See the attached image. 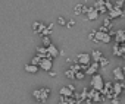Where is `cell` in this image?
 <instances>
[{"mask_svg":"<svg viewBox=\"0 0 125 104\" xmlns=\"http://www.w3.org/2000/svg\"><path fill=\"white\" fill-rule=\"evenodd\" d=\"M50 44H52L50 37H43V47H49Z\"/></svg>","mask_w":125,"mask_h":104,"instance_id":"cell-26","label":"cell"},{"mask_svg":"<svg viewBox=\"0 0 125 104\" xmlns=\"http://www.w3.org/2000/svg\"><path fill=\"white\" fill-rule=\"evenodd\" d=\"M99 16H100V15H99V12L91 6V8H90V10H88V13L85 15V18H84V19H87V21H96Z\"/></svg>","mask_w":125,"mask_h":104,"instance_id":"cell-17","label":"cell"},{"mask_svg":"<svg viewBox=\"0 0 125 104\" xmlns=\"http://www.w3.org/2000/svg\"><path fill=\"white\" fill-rule=\"evenodd\" d=\"M65 76L68 78V79H75V72L74 70H71V69H68V70H65Z\"/></svg>","mask_w":125,"mask_h":104,"instance_id":"cell-24","label":"cell"},{"mask_svg":"<svg viewBox=\"0 0 125 104\" xmlns=\"http://www.w3.org/2000/svg\"><path fill=\"white\" fill-rule=\"evenodd\" d=\"M124 69H125L124 65L113 69V79H115L116 82H124Z\"/></svg>","mask_w":125,"mask_h":104,"instance_id":"cell-11","label":"cell"},{"mask_svg":"<svg viewBox=\"0 0 125 104\" xmlns=\"http://www.w3.org/2000/svg\"><path fill=\"white\" fill-rule=\"evenodd\" d=\"M24 70L27 72V73H37L38 72V66H35V65H25L24 66Z\"/></svg>","mask_w":125,"mask_h":104,"instance_id":"cell-21","label":"cell"},{"mask_svg":"<svg viewBox=\"0 0 125 104\" xmlns=\"http://www.w3.org/2000/svg\"><path fill=\"white\" fill-rule=\"evenodd\" d=\"M57 24H59V25H66L65 18H57Z\"/></svg>","mask_w":125,"mask_h":104,"instance_id":"cell-32","label":"cell"},{"mask_svg":"<svg viewBox=\"0 0 125 104\" xmlns=\"http://www.w3.org/2000/svg\"><path fill=\"white\" fill-rule=\"evenodd\" d=\"M87 94H88V89H87V88H84V89H83V92L80 94V98L84 101V100H85V97H87Z\"/></svg>","mask_w":125,"mask_h":104,"instance_id":"cell-27","label":"cell"},{"mask_svg":"<svg viewBox=\"0 0 125 104\" xmlns=\"http://www.w3.org/2000/svg\"><path fill=\"white\" fill-rule=\"evenodd\" d=\"M49 95H50V88H38V89H35L32 92V97L35 98V101H38L41 104L47 103Z\"/></svg>","mask_w":125,"mask_h":104,"instance_id":"cell-2","label":"cell"},{"mask_svg":"<svg viewBox=\"0 0 125 104\" xmlns=\"http://www.w3.org/2000/svg\"><path fill=\"white\" fill-rule=\"evenodd\" d=\"M52 68H53V60H50V59H41L38 63V69H43L46 72H50Z\"/></svg>","mask_w":125,"mask_h":104,"instance_id":"cell-10","label":"cell"},{"mask_svg":"<svg viewBox=\"0 0 125 104\" xmlns=\"http://www.w3.org/2000/svg\"><path fill=\"white\" fill-rule=\"evenodd\" d=\"M110 104H122V101H121L118 97H115V98H112V100H110Z\"/></svg>","mask_w":125,"mask_h":104,"instance_id":"cell-31","label":"cell"},{"mask_svg":"<svg viewBox=\"0 0 125 104\" xmlns=\"http://www.w3.org/2000/svg\"><path fill=\"white\" fill-rule=\"evenodd\" d=\"M93 8L99 12V15H104V13H107V10H106V8H104V0H96L94 5H93Z\"/></svg>","mask_w":125,"mask_h":104,"instance_id":"cell-13","label":"cell"},{"mask_svg":"<svg viewBox=\"0 0 125 104\" xmlns=\"http://www.w3.org/2000/svg\"><path fill=\"white\" fill-rule=\"evenodd\" d=\"M83 101L80 100H75L74 97H60L59 100V104H81Z\"/></svg>","mask_w":125,"mask_h":104,"instance_id":"cell-16","label":"cell"},{"mask_svg":"<svg viewBox=\"0 0 125 104\" xmlns=\"http://www.w3.org/2000/svg\"><path fill=\"white\" fill-rule=\"evenodd\" d=\"M35 56H38L40 59H50V60H53V57L47 53V50H46V47H43V45H40V47H37L35 48Z\"/></svg>","mask_w":125,"mask_h":104,"instance_id":"cell-12","label":"cell"},{"mask_svg":"<svg viewBox=\"0 0 125 104\" xmlns=\"http://www.w3.org/2000/svg\"><path fill=\"white\" fill-rule=\"evenodd\" d=\"M99 63L97 62H93V63H88L87 65V68H85V70H84V73L85 75H88V76H93L94 73H97L99 72Z\"/></svg>","mask_w":125,"mask_h":104,"instance_id":"cell-9","label":"cell"},{"mask_svg":"<svg viewBox=\"0 0 125 104\" xmlns=\"http://www.w3.org/2000/svg\"><path fill=\"white\" fill-rule=\"evenodd\" d=\"M112 51H113V56H119V57H125V43H121V44H113V48H112Z\"/></svg>","mask_w":125,"mask_h":104,"instance_id":"cell-6","label":"cell"},{"mask_svg":"<svg viewBox=\"0 0 125 104\" xmlns=\"http://www.w3.org/2000/svg\"><path fill=\"white\" fill-rule=\"evenodd\" d=\"M74 91H75V87L71 84V85H65V87H62V88H60V91H59V94H60V97H72Z\"/></svg>","mask_w":125,"mask_h":104,"instance_id":"cell-7","label":"cell"},{"mask_svg":"<svg viewBox=\"0 0 125 104\" xmlns=\"http://www.w3.org/2000/svg\"><path fill=\"white\" fill-rule=\"evenodd\" d=\"M75 63H80V65H88L91 63V59H90V54L88 53H80L77 57H75Z\"/></svg>","mask_w":125,"mask_h":104,"instance_id":"cell-8","label":"cell"},{"mask_svg":"<svg viewBox=\"0 0 125 104\" xmlns=\"http://www.w3.org/2000/svg\"><path fill=\"white\" fill-rule=\"evenodd\" d=\"M112 41V37L107 32H102V31H94V41L96 44H109Z\"/></svg>","mask_w":125,"mask_h":104,"instance_id":"cell-3","label":"cell"},{"mask_svg":"<svg viewBox=\"0 0 125 104\" xmlns=\"http://www.w3.org/2000/svg\"><path fill=\"white\" fill-rule=\"evenodd\" d=\"M104 100H106V97H104L100 91L91 88V89H88V94H87V97H85L84 101H85L87 104H94V103H102V101H104Z\"/></svg>","mask_w":125,"mask_h":104,"instance_id":"cell-1","label":"cell"},{"mask_svg":"<svg viewBox=\"0 0 125 104\" xmlns=\"http://www.w3.org/2000/svg\"><path fill=\"white\" fill-rule=\"evenodd\" d=\"M112 91L116 97H119L124 92V82H112Z\"/></svg>","mask_w":125,"mask_h":104,"instance_id":"cell-15","label":"cell"},{"mask_svg":"<svg viewBox=\"0 0 125 104\" xmlns=\"http://www.w3.org/2000/svg\"><path fill=\"white\" fill-rule=\"evenodd\" d=\"M88 40H91V41H94V31L88 34Z\"/></svg>","mask_w":125,"mask_h":104,"instance_id":"cell-34","label":"cell"},{"mask_svg":"<svg viewBox=\"0 0 125 104\" xmlns=\"http://www.w3.org/2000/svg\"><path fill=\"white\" fill-rule=\"evenodd\" d=\"M103 84H104V81H103V76H102L100 73H94V75L91 76V82H90L91 88L100 91V89L103 88Z\"/></svg>","mask_w":125,"mask_h":104,"instance_id":"cell-4","label":"cell"},{"mask_svg":"<svg viewBox=\"0 0 125 104\" xmlns=\"http://www.w3.org/2000/svg\"><path fill=\"white\" fill-rule=\"evenodd\" d=\"M74 25H75V21H69V22H66V25H65V26L71 28V26H74Z\"/></svg>","mask_w":125,"mask_h":104,"instance_id":"cell-33","label":"cell"},{"mask_svg":"<svg viewBox=\"0 0 125 104\" xmlns=\"http://www.w3.org/2000/svg\"><path fill=\"white\" fill-rule=\"evenodd\" d=\"M125 16V12H124V8H116V6H113L109 12H107V18L110 19V21H113V19H118V18H124Z\"/></svg>","mask_w":125,"mask_h":104,"instance_id":"cell-5","label":"cell"},{"mask_svg":"<svg viewBox=\"0 0 125 104\" xmlns=\"http://www.w3.org/2000/svg\"><path fill=\"white\" fill-rule=\"evenodd\" d=\"M103 56V51L102 50H93L91 51V54H90V59L93 60V62H99V59Z\"/></svg>","mask_w":125,"mask_h":104,"instance_id":"cell-19","label":"cell"},{"mask_svg":"<svg viewBox=\"0 0 125 104\" xmlns=\"http://www.w3.org/2000/svg\"><path fill=\"white\" fill-rule=\"evenodd\" d=\"M85 78V73L83 72V70H80V72H75V79L77 81H83Z\"/></svg>","mask_w":125,"mask_h":104,"instance_id":"cell-25","label":"cell"},{"mask_svg":"<svg viewBox=\"0 0 125 104\" xmlns=\"http://www.w3.org/2000/svg\"><path fill=\"white\" fill-rule=\"evenodd\" d=\"M53 26H54V24H49V25L41 31V35H43V37H49V35H50V32L53 31Z\"/></svg>","mask_w":125,"mask_h":104,"instance_id":"cell-23","label":"cell"},{"mask_svg":"<svg viewBox=\"0 0 125 104\" xmlns=\"http://www.w3.org/2000/svg\"><path fill=\"white\" fill-rule=\"evenodd\" d=\"M46 28V25L43 24V22H34L32 24V29H34V32L35 34H41V31Z\"/></svg>","mask_w":125,"mask_h":104,"instance_id":"cell-20","label":"cell"},{"mask_svg":"<svg viewBox=\"0 0 125 104\" xmlns=\"http://www.w3.org/2000/svg\"><path fill=\"white\" fill-rule=\"evenodd\" d=\"M124 2H125V0H116L113 6H116V8H124Z\"/></svg>","mask_w":125,"mask_h":104,"instance_id":"cell-30","label":"cell"},{"mask_svg":"<svg viewBox=\"0 0 125 104\" xmlns=\"http://www.w3.org/2000/svg\"><path fill=\"white\" fill-rule=\"evenodd\" d=\"M46 50H47V53H49L53 59L59 56V50H57V47H56V45H53V44H50L49 47H46Z\"/></svg>","mask_w":125,"mask_h":104,"instance_id":"cell-18","label":"cell"},{"mask_svg":"<svg viewBox=\"0 0 125 104\" xmlns=\"http://www.w3.org/2000/svg\"><path fill=\"white\" fill-rule=\"evenodd\" d=\"M40 60H41V59H40L38 56H35V57H34V59L31 60V65H35V66H38V63H40Z\"/></svg>","mask_w":125,"mask_h":104,"instance_id":"cell-29","label":"cell"},{"mask_svg":"<svg viewBox=\"0 0 125 104\" xmlns=\"http://www.w3.org/2000/svg\"><path fill=\"white\" fill-rule=\"evenodd\" d=\"M113 37H115V41H116V44L125 43V29H124V28H121V29H116Z\"/></svg>","mask_w":125,"mask_h":104,"instance_id":"cell-14","label":"cell"},{"mask_svg":"<svg viewBox=\"0 0 125 104\" xmlns=\"http://www.w3.org/2000/svg\"><path fill=\"white\" fill-rule=\"evenodd\" d=\"M74 13H75V15H80V16H81V5H77V6L74 8Z\"/></svg>","mask_w":125,"mask_h":104,"instance_id":"cell-28","label":"cell"},{"mask_svg":"<svg viewBox=\"0 0 125 104\" xmlns=\"http://www.w3.org/2000/svg\"><path fill=\"white\" fill-rule=\"evenodd\" d=\"M97 63H99V68H100V69H106V68L109 66V59H106L104 56H102Z\"/></svg>","mask_w":125,"mask_h":104,"instance_id":"cell-22","label":"cell"}]
</instances>
